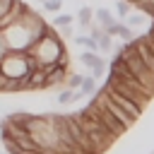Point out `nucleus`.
<instances>
[{
  "instance_id": "obj_19",
  "label": "nucleus",
  "mask_w": 154,
  "mask_h": 154,
  "mask_svg": "<svg viewBox=\"0 0 154 154\" xmlns=\"http://www.w3.org/2000/svg\"><path fill=\"white\" fill-rule=\"evenodd\" d=\"M91 19H94V10H91V7H82L79 14H77V22H79L84 29H89V26H91Z\"/></svg>"
},
{
  "instance_id": "obj_13",
  "label": "nucleus",
  "mask_w": 154,
  "mask_h": 154,
  "mask_svg": "<svg viewBox=\"0 0 154 154\" xmlns=\"http://www.w3.org/2000/svg\"><path fill=\"white\" fill-rule=\"evenodd\" d=\"M79 96H84L79 89H67V87H65V89H60V94H58L55 101H58V106H70V103H75Z\"/></svg>"
},
{
  "instance_id": "obj_11",
  "label": "nucleus",
  "mask_w": 154,
  "mask_h": 154,
  "mask_svg": "<svg viewBox=\"0 0 154 154\" xmlns=\"http://www.w3.org/2000/svg\"><path fill=\"white\" fill-rule=\"evenodd\" d=\"M26 7V2L24 0H12V5H10V10L2 14V19H0V29H5V26H10L12 22H17V17L22 14V10Z\"/></svg>"
},
{
  "instance_id": "obj_1",
  "label": "nucleus",
  "mask_w": 154,
  "mask_h": 154,
  "mask_svg": "<svg viewBox=\"0 0 154 154\" xmlns=\"http://www.w3.org/2000/svg\"><path fill=\"white\" fill-rule=\"evenodd\" d=\"M46 26H48L46 19L26 5V7L22 10V14L17 17V22H12V24L5 26V29H0V34H2V41H5L7 51L26 53L29 46L46 31Z\"/></svg>"
},
{
  "instance_id": "obj_5",
  "label": "nucleus",
  "mask_w": 154,
  "mask_h": 154,
  "mask_svg": "<svg viewBox=\"0 0 154 154\" xmlns=\"http://www.w3.org/2000/svg\"><path fill=\"white\" fill-rule=\"evenodd\" d=\"M36 67L34 58L29 53H19V51H7L0 58V72L7 79H26L29 72Z\"/></svg>"
},
{
  "instance_id": "obj_7",
  "label": "nucleus",
  "mask_w": 154,
  "mask_h": 154,
  "mask_svg": "<svg viewBox=\"0 0 154 154\" xmlns=\"http://www.w3.org/2000/svg\"><path fill=\"white\" fill-rule=\"evenodd\" d=\"M87 106L94 111V116L99 118V123H101V125H103V128H106V130L113 135V140H116V137H120V135L125 132V128H123V125H120V123H118V120H116V118H113V116H111V113L103 108V103H101L99 99H91Z\"/></svg>"
},
{
  "instance_id": "obj_12",
  "label": "nucleus",
  "mask_w": 154,
  "mask_h": 154,
  "mask_svg": "<svg viewBox=\"0 0 154 154\" xmlns=\"http://www.w3.org/2000/svg\"><path fill=\"white\" fill-rule=\"evenodd\" d=\"M26 89H46V70L43 67H34L26 77Z\"/></svg>"
},
{
  "instance_id": "obj_21",
  "label": "nucleus",
  "mask_w": 154,
  "mask_h": 154,
  "mask_svg": "<svg viewBox=\"0 0 154 154\" xmlns=\"http://www.w3.org/2000/svg\"><path fill=\"white\" fill-rule=\"evenodd\" d=\"M72 22H75L72 14H67V12H55V19H53L55 26H67V24H72Z\"/></svg>"
},
{
  "instance_id": "obj_14",
  "label": "nucleus",
  "mask_w": 154,
  "mask_h": 154,
  "mask_svg": "<svg viewBox=\"0 0 154 154\" xmlns=\"http://www.w3.org/2000/svg\"><path fill=\"white\" fill-rule=\"evenodd\" d=\"M94 19H96V24H99L101 29H106L108 24L116 22V19H113V12H111L108 7H96V10H94Z\"/></svg>"
},
{
  "instance_id": "obj_22",
  "label": "nucleus",
  "mask_w": 154,
  "mask_h": 154,
  "mask_svg": "<svg viewBox=\"0 0 154 154\" xmlns=\"http://www.w3.org/2000/svg\"><path fill=\"white\" fill-rule=\"evenodd\" d=\"M82 77L84 75H75V72H67V79H65V87L67 89H79V84H82Z\"/></svg>"
},
{
  "instance_id": "obj_24",
  "label": "nucleus",
  "mask_w": 154,
  "mask_h": 154,
  "mask_svg": "<svg viewBox=\"0 0 154 154\" xmlns=\"http://www.w3.org/2000/svg\"><path fill=\"white\" fill-rule=\"evenodd\" d=\"M130 10H132V7H130V5L125 2V0H118V2H116V12H118L120 17H125V14L130 12Z\"/></svg>"
},
{
  "instance_id": "obj_25",
  "label": "nucleus",
  "mask_w": 154,
  "mask_h": 154,
  "mask_svg": "<svg viewBox=\"0 0 154 154\" xmlns=\"http://www.w3.org/2000/svg\"><path fill=\"white\" fill-rule=\"evenodd\" d=\"M60 31H58V36H72V24H67V26H58Z\"/></svg>"
},
{
  "instance_id": "obj_23",
  "label": "nucleus",
  "mask_w": 154,
  "mask_h": 154,
  "mask_svg": "<svg viewBox=\"0 0 154 154\" xmlns=\"http://www.w3.org/2000/svg\"><path fill=\"white\" fill-rule=\"evenodd\" d=\"M38 2L43 5V10H46V12H60L65 0H38Z\"/></svg>"
},
{
  "instance_id": "obj_8",
  "label": "nucleus",
  "mask_w": 154,
  "mask_h": 154,
  "mask_svg": "<svg viewBox=\"0 0 154 154\" xmlns=\"http://www.w3.org/2000/svg\"><path fill=\"white\" fill-rule=\"evenodd\" d=\"M99 94H103V96H106L108 101H113L116 106H120V108H123V111H125V113H128V116H130L132 120H137V118L142 116V108H140L137 103H132V101H128L125 96H120V94H116V91H113V89H108L106 84L101 87V91H99Z\"/></svg>"
},
{
  "instance_id": "obj_16",
  "label": "nucleus",
  "mask_w": 154,
  "mask_h": 154,
  "mask_svg": "<svg viewBox=\"0 0 154 154\" xmlns=\"http://www.w3.org/2000/svg\"><path fill=\"white\" fill-rule=\"evenodd\" d=\"M72 41H75L77 46H84L87 51H94V53H99V46H96V38H94L91 34H79V36H72Z\"/></svg>"
},
{
  "instance_id": "obj_29",
  "label": "nucleus",
  "mask_w": 154,
  "mask_h": 154,
  "mask_svg": "<svg viewBox=\"0 0 154 154\" xmlns=\"http://www.w3.org/2000/svg\"><path fill=\"white\" fill-rule=\"evenodd\" d=\"M152 2H154V0H152Z\"/></svg>"
},
{
  "instance_id": "obj_27",
  "label": "nucleus",
  "mask_w": 154,
  "mask_h": 154,
  "mask_svg": "<svg viewBox=\"0 0 154 154\" xmlns=\"http://www.w3.org/2000/svg\"><path fill=\"white\" fill-rule=\"evenodd\" d=\"M7 53V46H5V41H2V34H0V58Z\"/></svg>"
},
{
  "instance_id": "obj_18",
  "label": "nucleus",
  "mask_w": 154,
  "mask_h": 154,
  "mask_svg": "<svg viewBox=\"0 0 154 154\" xmlns=\"http://www.w3.org/2000/svg\"><path fill=\"white\" fill-rule=\"evenodd\" d=\"M94 38H96V46H99V51H106V53H108V51L113 48V36H108L106 31H99Z\"/></svg>"
},
{
  "instance_id": "obj_9",
  "label": "nucleus",
  "mask_w": 154,
  "mask_h": 154,
  "mask_svg": "<svg viewBox=\"0 0 154 154\" xmlns=\"http://www.w3.org/2000/svg\"><path fill=\"white\" fill-rule=\"evenodd\" d=\"M96 99H99V101L103 103V108H106V111H108V113H111V116H113V118H116V120H118V123H120V125H123L125 130H130V128L135 125V120H132V118H130V116H128V113H125V111H123L120 106H116L113 101H108V99H106L103 94H96Z\"/></svg>"
},
{
  "instance_id": "obj_26",
  "label": "nucleus",
  "mask_w": 154,
  "mask_h": 154,
  "mask_svg": "<svg viewBox=\"0 0 154 154\" xmlns=\"http://www.w3.org/2000/svg\"><path fill=\"white\" fill-rule=\"evenodd\" d=\"M10 5H12V0H0V19H2V14L10 10Z\"/></svg>"
},
{
  "instance_id": "obj_2",
  "label": "nucleus",
  "mask_w": 154,
  "mask_h": 154,
  "mask_svg": "<svg viewBox=\"0 0 154 154\" xmlns=\"http://www.w3.org/2000/svg\"><path fill=\"white\" fill-rule=\"evenodd\" d=\"M26 53L34 58V63H36L38 67L55 65L60 58L67 55V53H65V46H63V38L58 36V31H55L53 26H46V31L29 46Z\"/></svg>"
},
{
  "instance_id": "obj_28",
  "label": "nucleus",
  "mask_w": 154,
  "mask_h": 154,
  "mask_svg": "<svg viewBox=\"0 0 154 154\" xmlns=\"http://www.w3.org/2000/svg\"><path fill=\"white\" fill-rule=\"evenodd\" d=\"M0 123H2V118H0Z\"/></svg>"
},
{
  "instance_id": "obj_15",
  "label": "nucleus",
  "mask_w": 154,
  "mask_h": 154,
  "mask_svg": "<svg viewBox=\"0 0 154 154\" xmlns=\"http://www.w3.org/2000/svg\"><path fill=\"white\" fill-rule=\"evenodd\" d=\"M123 19H125L123 24H125L128 29H132V31H135V29H140V26L144 24V14H142V12H135V10H130Z\"/></svg>"
},
{
  "instance_id": "obj_17",
  "label": "nucleus",
  "mask_w": 154,
  "mask_h": 154,
  "mask_svg": "<svg viewBox=\"0 0 154 154\" xmlns=\"http://www.w3.org/2000/svg\"><path fill=\"white\" fill-rule=\"evenodd\" d=\"M101 60H103V58H99V53H94V51H84V53H79V63H82V65H87L89 70H91V67H96Z\"/></svg>"
},
{
  "instance_id": "obj_20",
  "label": "nucleus",
  "mask_w": 154,
  "mask_h": 154,
  "mask_svg": "<svg viewBox=\"0 0 154 154\" xmlns=\"http://www.w3.org/2000/svg\"><path fill=\"white\" fill-rule=\"evenodd\" d=\"M79 91H82L84 96H91V94H96V79H94V77H82Z\"/></svg>"
},
{
  "instance_id": "obj_6",
  "label": "nucleus",
  "mask_w": 154,
  "mask_h": 154,
  "mask_svg": "<svg viewBox=\"0 0 154 154\" xmlns=\"http://www.w3.org/2000/svg\"><path fill=\"white\" fill-rule=\"evenodd\" d=\"M106 87L108 89H113L116 94H120V96H125L128 101H132V103H137L142 111L149 106V101H152V96H147V94H142V91H135V89H130L128 84H123L120 79H116L113 75H108V79H106Z\"/></svg>"
},
{
  "instance_id": "obj_10",
  "label": "nucleus",
  "mask_w": 154,
  "mask_h": 154,
  "mask_svg": "<svg viewBox=\"0 0 154 154\" xmlns=\"http://www.w3.org/2000/svg\"><path fill=\"white\" fill-rule=\"evenodd\" d=\"M132 46H135L140 60H142V63L147 65V70L154 75V53H152V48H149V43H147V38H144V34L137 36V38H132Z\"/></svg>"
},
{
  "instance_id": "obj_3",
  "label": "nucleus",
  "mask_w": 154,
  "mask_h": 154,
  "mask_svg": "<svg viewBox=\"0 0 154 154\" xmlns=\"http://www.w3.org/2000/svg\"><path fill=\"white\" fill-rule=\"evenodd\" d=\"M72 118L77 120V125L84 130V135H87V140L91 142V147H94V152L96 154H101V152H106L108 147H111V142H113V135L99 123V118L94 116V111L89 108V106H84L79 113H72Z\"/></svg>"
},
{
  "instance_id": "obj_4",
  "label": "nucleus",
  "mask_w": 154,
  "mask_h": 154,
  "mask_svg": "<svg viewBox=\"0 0 154 154\" xmlns=\"http://www.w3.org/2000/svg\"><path fill=\"white\" fill-rule=\"evenodd\" d=\"M118 55L123 58V63L128 65V70L135 75V79L154 96V75L147 70V65L140 60V55H137V51H135V46H132V41H125L123 46H118Z\"/></svg>"
}]
</instances>
